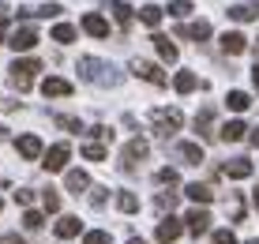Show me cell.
Returning a JSON list of instances; mask_svg holds the SVG:
<instances>
[{"instance_id":"obj_1","label":"cell","mask_w":259,"mask_h":244,"mask_svg":"<svg viewBox=\"0 0 259 244\" xmlns=\"http://www.w3.org/2000/svg\"><path fill=\"white\" fill-rule=\"evenodd\" d=\"M79 75H83L87 83H94V87H117L124 79L113 64H105V60H98V57H83L79 60Z\"/></svg>"},{"instance_id":"obj_2","label":"cell","mask_w":259,"mask_h":244,"mask_svg":"<svg viewBox=\"0 0 259 244\" xmlns=\"http://www.w3.org/2000/svg\"><path fill=\"white\" fill-rule=\"evenodd\" d=\"M34 71H41V60H15V64L8 68V79H12L15 90H30Z\"/></svg>"},{"instance_id":"obj_3","label":"cell","mask_w":259,"mask_h":244,"mask_svg":"<svg viewBox=\"0 0 259 244\" xmlns=\"http://www.w3.org/2000/svg\"><path fill=\"white\" fill-rule=\"evenodd\" d=\"M150 120H154V132L162 135V139H169V135L184 124V116H181V109H154V113H150Z\"/></svg>"},{"instance_id":"obj_4","label":"cell","mask_w":259,"mask_h":244,"mask_svg":"<svg viewBox=\"0 0 259 244\" xmlns=\"http://www.w3.org/2000/svg\"><path fill=\"white\" fill-rule=\"evenodd\" d=\"M147 154H150L147 139H132L128 147H124V154H120V169H124V173H132V169H136V166H139V161L147 158Z\"/></svg>"},{"instance_id":"obj_5","label":"cell","mask_w":259,"mask_h":244,"mask_svg":"<svg viewBox=\"0 0 259 244\" xmlns=\"http://www.w3.org/2000/svg\"><path fill=\"white\" fill-rule=\"evenodd\" d=\"M8 45H12L15 53H26V49H34V45H38V30H34V26H15L12 34H8Z\"/></svg>"},{"instance_id":"obj_6","label":"cell","mask_w":259,"mask_h":244,"mask_svg":"<svg viewBox=\"0 0 259 244\" xmlns=\"http://www.w3.org/2000/svg\"><path fill=\"white\" fill-rule=\"evenodd\" d=\"M41 158H46V161H41V166H46L49 173H60V169L68 166V158H71V147H68V143H57V147L41 150Z\"/></svg>"},{"instance_id":"obj_7","label":"cell","mask_w":259,"mask_h":244,"mask_svg":"<svg viewBox=\"0 0 259 244\" xmlns=\"http://www.w3.org/2000/svg\"><path fill=\"white\" fill-rule=\"evenodd\" d=\"M132 71H136V75L139 79H147V83H154V87H162L165 83V75H162V68H158V64H150V60H132Z\"/></svg>"},{"instance_id":"obj_8","label":"cell","mask_w":259,"mask_h":244,"mask_svg":"<svg viewBox=\"0 0 259 244\" xmlns=\"http://www.w3.org/2000/svg\"><path fill=\"white\" fill-rule=\"evenodd\" d=\"M15 150H19V154H23L26 161H38L46 147H41V139H38V135H19V139H15Z\"/></svg>"},{"instance_id":"obj_9","label":"cell","mask_w":259,"mask_h":244,"mask_svg":"<svg viewBox=\"0 0 259 244\" xmlns=\"http://www.w3.org/2000/svg\"><path fill=\"white\" fill-rule=\"evenodd\" d=\"M181 233H184V225L177 222V218H162V222H158V233H154V237L162 240V244H173V240H181Z\"/></svg>"},{"instance_id":"obj_10","label":"cell","mask_w":259,"mask_h":244,"mask_svg":"<svg viewBox=\"0 0 259 244\" xmlns=\"http://www.w3.org/2000/svg\"><path fill=\"white\" fill-rule=\"evenodd\" d=\"M41 94H46V98H68L71 94V83H68V79H60V75H49V79H41Z\"/></svg>"},{"instance_id":"obj_11","label":"cell","mask_w":259,"mask_h":244,"mask_svg":"<svg viewBox=\"0 0 259 244\" xmlns=\"http://www.w3.org/2000/svg\"><path fill=\"white\" fill-rule=\"evenodd\" d=\"M184 225H188V233H195V237H199V233H207V229H210V214L195 207V211L184 214Z\"/></svg>"},{"instance_id":"obj_12","label":"cell","mask_w":259,"mask_h":244,"mask_svg":"<svg viewBox=\"0 0 259 244\" xmlns=\"http://www.w3.org/2000/svg\"><path fill=\"white\" fill-rule=\"evenodd\" d=\"M222 49H226L229 57H237V53L248 49V38H244L240 30H226V34H222Z\"/></svg>"},{"instance_id":"obj_13","label":"cell","mask_w":259,"mask_h":244,"mask_svg":"<svg viewBox=\"0 0 259 244\" xmlns=\"http://www.w3.org/2000/svg\"><path fill=\"white\" fill-rule=\"evenodd\" d=\"M83 30L91 34V38H105V34H109V23H105L98 12H87L83 15Z\"/></svg>"},{"instance_id":"obj_14","label":"cell","mask_w":259,"mask_h":244,"mask_svg":"<svg viewBox=\"0 0 259 244\" xmlns=\"http://www.w3.org/2000/svg\"><path fill=\"white\" fill-rule=\"evenodd\" d=\"M229 180H244V177H252V161L248 158H233V161H226V169H222Z\"/></svg>"},{"instance_id":"obj_15","label":"cell","mask_w":259,"mask_h":244,"mask_svg":"<svg viewBox=\"0 0 259 244\" xmlns=\"http://www.w3.org/2000/svg\"><path fill=\"white\" fill-rule=\"evenodd\" d=\"M64 184H68V192H71V195H79V192H87V188H91V177H87L83 169H68Z\"/></svg>"},{"instance_id":"obj_16","label":"cell","mask_w":259,"mask_h":244,"mask_svg":"<svg viewBox=\"0 0 259 244\" xmlns=\"http://www.w3.org/2000/svg\"><path fill=\"white\" fill-rule=\"evenodd\" d=\"M244 120H229V124H222L218 128V139H226V143H237V139H244Z\"/></svg>"},{"instance_id":"obj_17","label":"cell","mask_w":259,"mask_h":244,"mask_svg":"<svg viewBox=\"0 0 259 244\" xmlns=\"http://www.w3.org/2000/svg\"><path fill=\"white\" fill-rule=\"evenodd\" d=\"M79 225H83L79 218H71V214H64V218L57 222V237H60V240H71V237H79Z\"/></svg>"},{"instance_id":"obj_18","label":"cell","mask_w":259,"mask_h":244,"mask_svg":"<svg viewBox=\"0 0 259 244\" xmlns=\"http://www.w3.org/2000/svg\"><path fill=\"white\" fill-rule=\"evenodd\" d=\"M173 87H177V94H192V90L199 87V79H195V71H177Z\"/></svg>"},{"instance_id":"obj_19","label":"cell","mask_w":259,"mask_h":244,"mask_svg":"<svg viewBox=\"0 0 259 244\" xmlns=\"http://www.w3.org/2000/svg\"><path fill=\"white\" fill-rule=\"evenodd\" d=\"M177 154L188 161V166H199V161H203V147H199V143H181V147H177Z\"/></svg>"},{"instance_id":"obj_20","label":"cell","mask_w":259,"mask_h":244,"mask_svg":"<svg viewBox=\"0 0 259 244\" xmlns=\"http://www.w3.org/2000/svg\"><path fill=\"white\" fill-rule=\"evenodd\" d=\"M150 42H154V49H158V57H162V60H169V64L177 60V45L169 42V38H162V34H154Z\"/></svg>"},{"instance_id":"obj_21","label":"cell","mask_w":259,"mask_h":244,"mask_svg":"<svg viewBox=\"0 0 259 244\" xmlns=\"http://www.w3.org/2000/svg\"><path fill=\"white\" fill-rule=\"evenodd\" d=\"M226 105H229L233 113H244L248 105H252V98H248L244 90H229V94H226Z\"/></svg>"},{"instance_id":"obj_22","label":"cell","mask_w":259,"mask_h":244,"mask_svg":"<svg viewBox=\"0 0 259 244\" xmlns=\"http://www.w3.org/2000/svg\"><path fill=\"white\" fill-rule=\"evenodd\" d=\"M210 128H214V109H199L195 113V132L199 135H214Z\"/></svg>"},{"instance_id":"obj_23","label":"cell","mask_w":259,"mask_h":244,"mask_svg":"<svg viewBox=\"0 0 259 244\" xmlns=\"http://www.w3.org/2000/svg\"><path fill=\"white\" fill-rule=\"evenodd\" d=\"M184 192H188V199H195V203H210V199H214V192H210L207 184H199V180H195V184H188Z\"/></svg>"},{"instance_id":"obj_24","label":"cell","mask_w":259,"mask_h":244,"mask_svg":"<svg viewBox=\"0 0 259 244\" xmlns=\"http://www.w3.org/2000/svg\"><path fill=\"white\" fill-rule=\"evenodd\" d=\"M53 42L71 45V42H75V26H71V23H57V26H53Z\"/></svg>"},{"instance_id":"obj_25","label":"cell","mask_w":259,"mask_h":244,"mask_svg":"<svg viewBox=\"0 0 259 244\" xmlns=\"http://www.w3.org/2000/svg\"><path fill=\"white\" fill-rule=\"evenodd\" d=\"M226 214H229L233 222H244V199H240L237 192H233V195L226 199Z\"/></svg>"},{"instance_id":"obj_26","label":"cell","mask_w":259,"mask_h":244,"mask_svg":"<svg viewBox=\"0 0 259 244\" xmlns=\"http://www.w3.org/2000/svg\"><path fill=\"white\" fill-rule=\"evenodd\" d=\"M139 19L147 26H158V23H162V8H158V4H143L139 8Z\"/></svg>"},{"instance_id":"obj_27","label":"cell","mask_w":259,"mask_h":244,"mask_svg":"<svg viewBox=\"0 0 259 244\" xmlns=\"http://www.w3.org/2000/svg\"><path fill=\"white\" fill-rule=\"evenodd\" d=\"M255 8L252 4H237V8H229V19H237V23H248V19H255Z\"/></svg>"},{"instance_id":"obj_28","label":"cell","mask_w":259,"mask_h":244,"mask_svg":"<svg viewBox=\"0 0 259 244\" xmlns=\"http://www.w3.org/2000/svg\"><path fill=\"white\" fill-rule=\"evenodd\" d=\"M109 12H113V19H117L120 26H128V23H132V8L124 4V0H113V8H109Z\"/></svg>"},{"instance_id":"obj_29","label":"cell","mask_w":259,"mask_h":244,"mask_svg":"<svg viewBox=\"0 0 259 244\" xmlns=\"http://www.w3.org/2000/svg\"><path fill=\"white\" fill-rule=\"evenodd\" d=\"M117 207H120L124 214H136V211H139V199H136V192H120V195H117Z\"/></svg>"},{"instance_id":"obj_30","label":"cell","mask_w":259,"mask_h":244,"mask_svg":"<svg viewBox=\"0 0 259 244\" xmlns=\"http://www.w3.org/2000/svg\"><path fill=\"white\" fill-rule=\"evenodd\" d=\"M184 34H192L195 42H207V38H210V23H207V19H199V23H192Z\"/></svg>"},{"instance_id":"obj_31","label":"cell","mask_w":259,"mask_h":244,"mask_svg":"<svg viewBox=\"0 0 259 244\" xmlns=\"http://www.w3.org/2000/svg\"><path fill=\"white\" fill-rule=\"evenodd\" d=\"M23 225H26L30 233H38L41 225H46V218H41V211H26V214H23Z\"/></svg>"},{"instance_id":"obj_32","label":"cell","mask_w":259,"mask_h":244,"mask_svg":"<svg viewBox=\"0 0 259 244\" xmlns=\"http://www.w3.org/2000/svg\"><path fill=\"white\" fill-rule=\"evenodd\" d=\"M192 12V0H169V15H177V19H184V15Z\"/></svg>"},{"instance_id":"obj_33","label":"cell","mask_w":259,"mask_h":244,"mask_svg":"<svg viewBox=\"0 0 259 244\" xmlns=\"http://www.w3.org/2000/svg\"><path fill=\"white\" fill-rule=\"evenodd\" d=\"M83 154H87V161H105V147L102 143H87Z\"/></svg>"},{"instance_id":"obj_34","label":"cell","mask_w":259,"mask_h":244,"mask_svg":"<svg viewBox=\"0 0 259 244\" xmlns=\"http://www.w3.org/2000/svg\"><path fill=\"white\" fill-rule=\"evenodd\" d=\"M57 128H64V132H83V124H79L75 116H57Z\"/></svg>"},{"instance_id":"obj_35","label":"cell","mask_w":259,"mask_h":244,"mask_svg":"<svg viewBox=\"0 0 259 244\" xmlns=\"http://www.w3.org/2000/svg\"><path fill=\"white\" fill-rule=\"evenodd\" d=\"M154 203H158V211H173V207H177V195H173V192H162Z\"/></svg>"},{"instance_id":"obj_36","label":"cell","mask_w":259,"mask_h":244,"mask_svg":"<svg viewBox=\"0 0 259 244\" xmlns=\"http://www.w3.org/2000/svg\"><path fill=\"white\" fill-rule=\"evenodd\" d=\"M41 203H46V211H60V195L53 192V188H49V192H41Z\"/></svg>"},{"instance_id":"obj_37","label":"cell","mask_w":259,"mask_h":244,"mask_svg":"<svg viewBox=\"0 0 259 244\" xmlns=\"http://www.w3.org/2000/svg\"><path fill=\"white\" fill-rule=\"evenodd\" d=\"M83 244H109V233H102V229H91L83 237Z\"/></svg>"},{"instance_id":"obj_38","label":"cell","mask_w":259,"mask_h":244,"mask_svg":"<svg viewBox=\"0 0 259 244\" xmlns=\"http://www.w3.org/2000/svg\"><path fill=\"white\" fill-rule=\"evenodd\" d=\"M214 244H237L233 229H214Z\"/></svg>"},{"instance_id":"obj_39","label":"cell","mask_w":259,"mask_h":244,"mask_svg":"<svg viewBox=\"0 0 259 244\" xmlns=\"http://www.w3.org/2000/svg\"><path fill=\"white\" fill-rule=\"evenodd\" d=\"M15 203L30 207V203H34V192H30V188H19V192H15Z\"/></svg>"},{"instance_id":"obj_40","label":"cell","mask_w":259,"mask_h":244,"mask_svg":"<svg viewBox=\"0 0 259 244\" xmlns=\"http://www.w3.org/2000/svg\"><path fill=\"white\" fill-rule=\"evenodd\" d=\"M158 180L162 184H177V169H158Z\"/></svg>"},{"instance_id":"obj_41","label":"cell","mask_w":259,"mask_h":244,"mask_svg":"<svg viewBox=\"0 0 259 244\" xmlns=\"http://www.w3.org/2000/svg\"><path fill=\"white\" fill-rule=\"evenodd\" d=\"M38 15H46V19H53V15H60V4H46V8H38Z\"/></svg>"},{"instance_id":"obj_42","label":"cell","mask_w":259,"mask_h":244,"mask_svg":"<svg viewBox=\"0 0 259 244\" xmlns=\"http://www.w3.org/2000/svg\"><path fill=\"white\" fill-rule=\"evenodd\" d=\"M105 192H109V188H94V195H91V203H94V207H102V203H105Z\"/></svg>"},{"instance_id":"obj_43","label":"cell","mask_w":259,"mask_h":244,"mask_svg":"<svg viewBox=\"0 0 259 244\" xmlns=\"http://www.w3.org/2000/svg\"><path fill=\"white\" fill-rule=\"evenodd\" d=\"M0 244H26L19 233H4V237H0Z\"/></svg>"},{"instance_id":"obj_44","label":"cell","mask_w":259,"mask_h":244,"mask_svg":"<svg viewBox=\"0 0 259 244\" xmlns=\"http://www.w3.org/2000/svg\"><path fill=\"white\" fill-rule=\"evenodd\" d=\"M91 135H94V139H113L109 128H91Z\"/></svg>"},{"instance_id":"obj_45","label":"cell","mask_w":259,"mask_h":244,"mask_svg":"<svg viewBox=\"0 0 259 244\" xmlns=\"http://www.w3.org/2000/svg\"><path fill=\"white\" fill-rule=\"evenodd\" d=\"M8 38V12H0V42Z\"/></svg>"},{"instance_id":"obj_46","label":"cell","mask_w":259,"mask_h":244,"mask_svg":"<svg viewBox=\"0 0 259 244\" xmlns=\"http://www.w3.org/2000/svg\"><path fill=\"white\" fill-rule=\"evenodd\" d=\"M252 83H255V90H259V64L252 68Z\"/></svg>"},{"instance_id":"obj_47","label":"cell","mask_w":259,"mask_h":244,"mask_svg":"<svg viewBox=\"0 0 259 244\" xmlns=\"http://www.w3.org/2000/svg\"><path fill=\"white\" fill-rule=\"evenodd\" d=\"M248 139H252V147H259V128H255L252 135H248Z\"/></svg>"},{"instance_id":"obj_48","label":"cell","mask_w":259,"mask_h":244,"mask_svg":"<svg viewBox=\"0 0 259 244\" xmlns=\"http://www.w3.org/2000/svg\"><path fill=\"white\" fill-rule=\"evenodd\" d=\"M252 203H255V207H259V188H255V192H252Z\"/></svg>"},{"instance_id":"obj_49","label":"cell","mask_w":259,"mask_h":244,"mask_svg":"<svg viewBox=\"0 0 259 244\" xmlns=\"http://www.w3.org/2000/svg\"><path fill=\"white\" fill-rule=\"evenodd\" d=\"M0 139H8V128H4V124H0Z\"/></svg>"},{"instance_id":"obj_50","label":"cell","mask_w":259,"mask_h":244,"mask_svg":"<svg viewBox=\"0 0 259 244\" xmlns=\"http://www.w3.org/2000/svg\"><path fill=\"white\" fill-rule=\"evenodd\" d=\"M128 244H147V240H139V237H132V240H128Z\"/></svg>"},{"instance_id":"obj_51","label":"cell","mask_w":259,"mask_h":244,"mask_svg":"<svg viewBox=\"0 0 259 244\" xmlns=\"http://www.w3.org/2000/svg\"><path fill=\"white\" fill-rule=\"evenodd\" d=\"M248 244H259V237H255V240H248Z\"/></svg>"},{"instance_id":"obj_52","label":"cell","mask_w":259,"mask_h":244,"mask_svg":"<svg viewBox=\"0 0 259 244\" xmlns=\"http://www.w3.org/2000/svg\"><path fill=\"white\" fill-rule=\"evenodd\" d=\"M0 207H4V203H0Z\"/></svg>"}]
</instances>
